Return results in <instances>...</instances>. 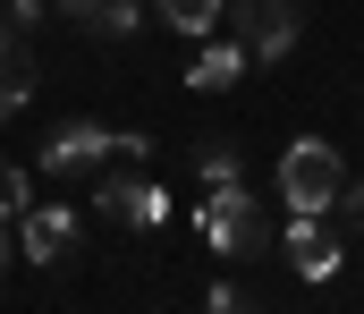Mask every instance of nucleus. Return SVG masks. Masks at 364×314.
Instances as JSON below:
<instances>
[{
	"label": "nucleus",
	"instance_id": "1",
	"mask_svg": "<svg viewBox=\"0 0 364 314\" xmlns=\"http://www.w3.org/2000/svg\"><path fill=\"white\" fill-rule=\"evenodd\" d=\"M339 187H348V162H339L331 136H296L279 153V196H288V212H331Z\"/></svg>",
	"mask_w": 364,
	"mask_h": 314
},
{
	"label": "nucleus",
	"instance_id": "2",
	"mask_svg": "<svg viewBox=\"0 0 364 314\" xmlns=\"http://www.w3.org/2000/svg\"><path fill=\"white\" fill-rule=\"evenodd\" d=\"M203 246H212V255H263V246H272V221L246 196V179H220V187H212V204H203Z\"/></svg>",
	"mask_w": 364,
	"mask_h": 314
},
{
	"label": "nucleus",
	"instance_id": "3",
	"mask_svg": "<svg viewBox=\"0 0 364 314\" xmlns=\"http://www.w3.org/2000/svg\"><path fill=\"white\" fill-rule=\"evenodd\" d=\"M220 17H229V34L246 43V60H288L296 51V0H220Z\"/></svg>",
	"mask_w": 364,
	"mask_h": 314
},
{
	"label": "nucleus",
	"instance_id": "4",
	"mask_svg": "<svg viewBox=\"0 0 364 314\" xmlns=\"http://www.w3.org/2000/svg\"><path fill=\"white\" fill-rule=\"evenodd\" d=\"M119 153V127H93V119H68L51 145H43V162L34 170H51V179H85L93 162H110Z\"/></svg>",
	"mask_w": 364,
	"mask_h": 314
},
{
	"label": "nucleus",
	"instance_id": "5",
	"mask_svg": "<svg viewBox=\"0 0 364 314\" xmlns=\"http://www.w3.org/2000/svg\"><path fill=\"white\" fill-rule=\"evenodd\" d=\"M102 212H110V221H127V229H161V221H170V187H153V179L119 170V179H102Z\"/></svg>",
	"mask_w": 364,
	"mask_h": 314
},
{
	"label": "nucleus",
	"instance_id": "6",
	"mask_svg": "<svg viewBox=\"0 0 364 314\" xmlns=\"http://www.w3.org/2000/svg\"><path fill=\"white\" fill-rule=\"evenodd\" d=\"M279 246H288V263H296L305 281H331V272H339V229H322V212H296Z\"/></svg>",
	"mask_w": 364,
	"mask_h": 314
},
{
	"label": "nucleus",
	"instance_id": "7",
	"mask_svg": "<svg viewBox=\"0 0 364 314\" xmlns=\"http://www.w3.org/2000/svg\"><path fill=\"white\" fill-rule=\"evenodd\" d=\"M17 221H26V229H17V238H26V263H60V255L77 246V212L68 204H34V212H17Z\"/></svg>",
	"mask_w": 364,
	"mask_h": 314
},
{
	"label": "nucleus",
	"instance_id": "8",
	"mask_svg": "<svg viewBox=\"0 0 364 314\" xmlns=\"http://www.w3.org/2000/svg\"><path fill=\"white\" fill-rule=\"evenodd\" d=\"M60 17H68V26H85V34H102V43H119V34H136L144 0H60Z\"/></svg>",
	"mask_w": 364,
	"mask_h": 314
},
{
	"label": "nucleus",
	"instance_id": "9",
	"mask_svg": "<svg viewBox=\"0 0 364 314\" xmlns=\"http://www.w3.org/2000/svg\"><path fill=\"white\" fill-rule=\"evenodd\" d=\"M237 77H246V43H237V34H229V43H203V51H195V68H186V85H195V94H229Z\"/></svg>",
	"mask_w": 364,
	"mask_h": 314
},
{
	"label": "nucleus",
	"instance_id": "10",
	"mask_svg": "<svg viewBox=\"0 0 364 314\" xmlns=\"http://www.w3.org/2000/svg\"><path fill=\"white\" fill-rule=\"evenodd\" d=\"M26 103H34V60L26 43H0V119H17Z\"/></svg>",
	"mask_w": 364,
	"mask_h": 314
},
{
	"label": "nucleus",
	"instance_id": "11",
	"mask_svg": "<svg viewBox=\"0 0 364 314\" xmlns=\"http://www.w3.org/2000/svg\"><path fill=\"white\" fill-rule=\"evenodd\" d=\"M161 26H170V34H195V43H203V34L220 26V0H161Z\"/></svg>",
	"mask_w": 364,
	"mask_h": 314
},
{
	"label": "nucleus",
	"instance_id": "12",
	"mask_svg": "<svg viewBox=\"0 0 364 314\" xmlns=\"http://www.w3.org/2000/svg\"><path fill=\"white\" fill-rule=\"evenodd\" d=\"M195 170H203L212 187H220V179H237V145H220V136H212V145L195 153Z\"/></svg>",
	"mask_w": 364,
	"mask_h": 314
},
{
	"label": "nucleus",
	"instance_id": "13",
	"mask_svg": "<svg viewBox=\"0 0 364 314\" xmlns=\"http://www.w3.org/2000/svg\"><path fill=\"white\" fill-rule=\"evenodd\" d=\"M17 212H26V170L0 162V221H17Z\"/></svg>",
	"mask_w": 364,
	"mask_h": 314
},
{
	"label": "nucleus",
	"instance_id": "14",
	"mask_svg": "<svg viewBox=\"0 0 364 314\" xmlns=\"http://www.w3.org/2000/svg\"><path fill=\"white\" fill-rule=\"evenodd\" d=\"M43 0H0V43H17V26H34Z\"/></svg>",
	"mask_w": 364,
	"mask_h": 314
},
{
	"label": "nucleus",
	"instance_id": "15",
	"mask_svg": "<svg viewBox=\"0 0 364 314\" xmlns=\"http://www.w3.org/2000/svg\"><path fill=\"white\" fill-rule=\"evenodd\" d=\"M203 314H255V306H246V289H229V281H220V289L203 298Z\"/></svg>",
	"mask_w": 364,
	"mask_h": 314
},
{
	"label": "nucleus",
	"instance_id": "16",
	"mask_svg": "<svg viewBox=\"0 0 364 314\" xmlns=\"http://www.w3.org/2000/svg\"><path fill=\"white\" fill-rule=\"evenodd\" d=\"M339 204H348V229H364V187H339Z\"/></svg>",
	"mask_w": 364,
	"mask_h": 314
},
{
	"label": "nucleus",
	"instance_id": "17",
	"mask_svg": "<svg viewBox=\"0 0 364 314\" xmlns=\"http://www.w3.org/2000/svg\"><path fill=\"white\" fill-rule=\"evenodd\" d=\"M0 263H9V221H0Z\"/></svg>",
	"mask_w": 364,
	"mask_h": 314
}]
</instances>
